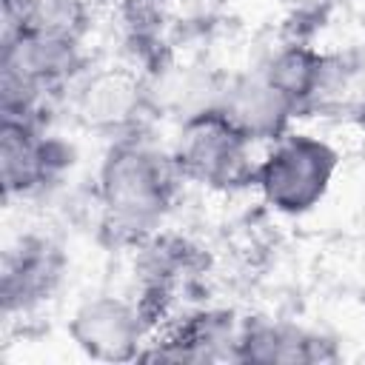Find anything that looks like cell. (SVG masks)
Masks as SVG:
<instances>
[{
  "label": "cell",
  "instance_id": "obj_11",
  "mask_svg": "<svg viewBox=\"0 0 365 365\" xmlns=\"http://www.w3.org/2000/svg\"><path fill=\"white\" fill-rule=\"evenodd\" d=\"M271 86L291 103L294 114L317 108L339 83V60L317 51L302 40L279 46L262 66Z\"/></svg>",
  "mask_w": 365,
  "mask_h": 365
},
{
  "label": "cell",
  "instance_id": "obj_12",
  "mask_svg": "<svg viewBox=\"0 0 365 365\" xmlns=\"http://www.w3.org/2000/svg\"><path fill=\"white\" fill-rule=\"evenodd\" d=\"M240 319L231 311L202 308L188 311L185 317L174 319L154 351H143L140 359H168V362H217L234 359Z\"/></svg>",
  "mask_w": 365,
  "mask_h": 365
},
{
  "label": "cell",
  "instance_id": "obj_5",
  "mask_svg": "<svg viewBox=\"0 0 365 365\" xmlns=\"http://www.w3.org/2000/svg\"><path fill=\"white\" fill-rule=\"evenodd\" d=\"M74 148L43 131V123L0 117V182L6 200L31 197L71 165Z\"/></svg>",
  "mask_w": 365,
  "mask_h": 365
},
{
  "label": "cell",
  "instance_id": "obj_3",
  "mask_svg": "<svg viewBox=\"0 0 365 365\" xmlns=\"http://www.w3.org/2000/svg\"><path fill=\"white\" fill-rule=\"evenodd\" d=\"M339 168V154L331 143L314 134H282L257 165L254 185L265 202L288 217L317 208Z\"/></svg>",
  "mask_w": 365,
  "mask_h": 365
},
{
  "label": "cell",
  "instance_id": "obj_1",
  "mask_svg": "<svg viewBox=\"0 0 365 365\" xmlns=\"http://www.w3.org/2000/svg\"><path fill=\"white\" fill-rule=\"evenodd\" d=\"M180 182L171 151L145 143L143 134L114 140L97 174L100 234L111 245H143L171 211Z\"/></svg>",
  "mask_w": 365,
  "mask_h": 365
},
{
  "label": "cell",
  "instance_id": "obj_9",
  "mask_svg": "<svg viewBox=\"0 0 365 365\" xmlns=\"http://www.w3.org/2000/svg\"><path fill=\"white\" fill-rule=\"evenodd\" d=\"M63 248L43 234H23L3 254L0 268V302L3 314L31 311L40 302L51 299L66 274Z\"/></svg>",
  "mask_w": 365,
  "mask_h": 365
},
{
  "label": "cell",
  "instance_id": "obj_6",
  "mask_svg": "<svg viewBox=\"0 0 365 365\" xmlns=\"http://www.w3.org/2000/svg\"><path fill=\"white\" fill-rule=\"evenodd\" d=\"M71 111L88 131L114 140L140 137L151 114L143 77L125 71H88L71 83Z\"/></svg>",
  "mask_w": 365,
  "mask_h": 365
},
{
  "label": "cell",
  "instance_id": "obj_7",
  "mask_svg": "<svg viewBox=\"0 0 365 365\" xmlns=\"http://www.w3.org/2000/svg\"><path fill=\"white\" fill-rule=\"evenodd\" d=\"M137 308L154 331L177 302L180 291H188L202 271V254L188 240L174 234H151L137 245Z\"/></svg>",
  "mask_w": 365,
  "mask_h": 365
},
{
  "label": "cell",
  "instance_id": "obj_14",
  "mask_svg": "<svg viewBox=\"0 0 365 365\" xmlns=\"http://www.w3.org/2000/svg\"><path fill=\"white\" fill-rule=\"evenodd\" d=\"M143 86L154 117L163 114L185 123L208 108H217L225 77L202 66H174L168 60H160L154 68H148Z\"/></svg>",
  "mask_w": 365,
  "mask_h": 365
},
{
  "label": "cell",
  "instance_id": "obj_17",
  "mask_svg": "<svg viewBox=\"0 0 365 365\" xmlns=\"http://www.w3.org/2000/svg\"><path fill=\"white\" fill-rule=\"evenodd\" d=\"M362 299H365V297H362Z\"/></svg>",
  "mask_w": 365,
  "mask_h": 365
},
{
  "label": "cell",
  "instance_id": "obj_8",
  "mask_svg": "<svg viewBox=\"0 0 365 365\" xmlns=\"http://www.w3.org/2000/svg\"><path fill=\"white\" fill-rule=\"evenodd\" d=\"M151 334L137 302L120 297H88L77 305L68 319V336L74 345L100 362H131L140 359L145 336Z\"/></svg>",
  "mask_w": 365,
  "mask_h": 365
},
{
  "label": "cell",
  "instance_id": "obj_10",
  "mask_svg": "<svg viewBox=\"0 0 365 365\" xmlns=\"http://www.w3.org/2000/svg\"><path fill=\"white\" fill-rule=\"evenodd\" d=\"M217 111L254 143L279 140L288 134V125L297 117L291 103L271 86L262 68L225 77Z\"/></svg>",
  "mask_w": 365,
  "mask_h": 365
},
{
  "label": "cell",
  "instance_id": "obj_15",
  "mask_svg": "<svg viewBox=\"0 0 365 365\" xmlns=\"http://www.w3.org/2000/svg\"><path fill=\"white\" fill-rule=\"evenodd\" d=\"M3 31L80 43L88 31V0H3Z\"/></svg>",
  "mask_w": 365,
  "mask_h": 365
},
{
  "label": "cell",
  "instance_id": "obj_2",
  "mask_svg": "<svg viewBox=\"0 0 365 365\" xmlns=\"http://www.w3.org/2000/svg\"><path fill=\"white\" fill-rule=\"evenodd\" d=\"M80 43L43 40L3 31L0 51V114L43 123L46 100L68 91L83 74Z\"/></svg>",
  "mask_w": 365,
  "mask_h": 365
},
{
  "label": "cell",
  "instance_id": "obj_13",
  "mask_svg": "<svg viewBox=\"0 0 365 365\" xmlns=\"http://www.w3.org/2000/svg\"><path fill=\"white\" fill-rule=\"evenodd\" d=\"M339 356L336 345L282 319H242L234 362H334Z\"/></svg>",
  "mask_w": 365,
  "mask_h": 365
},
{
  "label": "cell",
  "instance_id": "obj_4",
  "mask_svg": "<svg viewBox=\"0 0 365 365\" xmlns=\"http://www.w3.org/2000/svg\"><path fill=\"white\" fill-rule=\"evenodd\" d=\"M254 140L231 125L217 108H208L180 123L177 143L171 148L174 163L188 182H200L217 191H234L254 185L259 160L251 157Z\"/></svg>",
  "mask_w": 365,
  "mask_h": 365
},
{
  "label": "cell",
  "instance_id": "obj_16",
  "mask_svg": "<svg viewBox=\"0 0 365 365\" xmlns=\"http://www.w3.org/2000/svg\"><path fill=\"white\" fill-rule=\"evenodd\" d=\"M294 23H314L322 26V20L336 9L339 0H279Z\"/></svg>",
  "mask_w": 365,
  "mask_h": 365
}]
</instances>
